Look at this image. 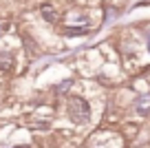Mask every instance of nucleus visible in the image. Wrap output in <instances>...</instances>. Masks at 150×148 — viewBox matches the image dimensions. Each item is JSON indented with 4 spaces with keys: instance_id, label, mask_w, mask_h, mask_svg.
<instances>
[{
    "instance_id": "f03ea898",
    "label": "nucleus",
    "mask_w": 150,
    "mask_h": 148,
    "mask_svg": "<svg viewBox=\"0 0 150 148\" xmlns=\"http://www.w3.org/2000/svg\"><path fill=\"white\" fill-rule=\"evenodd\" d=\"M20 148H27V146H20Z\"/></svg>"
},
{
    "instance_id": "f257e3e1",
    "label": "nucleus",
    "mask_w": 150,
    "mask_h": 148,
    "mask_svg": "<svg viewBox=\"0 0 150 148\" xmlns=\"http://www.w3.org/2000/svg\"><path fill=\"white\" fill-rule=\"evenodd\" d=\"M69 115L73 122H77V124H82V122L88 120V104L84 102V100H80V97H71L69 100Z\"/></svg>"
}]
</instances>
